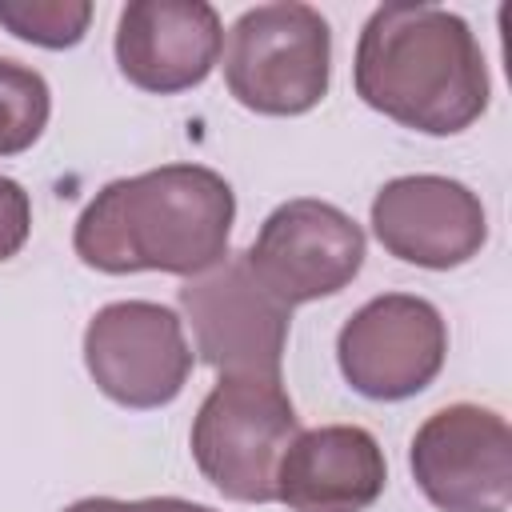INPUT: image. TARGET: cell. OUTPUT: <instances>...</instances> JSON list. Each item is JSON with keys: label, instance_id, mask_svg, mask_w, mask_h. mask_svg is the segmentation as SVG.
Returning a JSON list of instances; mask_svg holds the SVG:
<instances>
[{"label": "cell", "instance_id": "6da1fadb", "mask_svg": "<svg viewBox=\"0 0 512 512\" xmlns=\"http://www.w3.org/2000/svg\"><path fill=\"white\" fill-rule=\"evenodd\" d=\"M232 184L204 164H160L104 184L80 212L72 248L108 276H200L228 256Z\"/></svg>", "mask_w": 512, "mask_h": 512}, {"label": "cell", "instance_id": "7a4b0ae2", "mask_svg": "<svg viewBox=\"0 0 512 512\" xmlns=\"http://www.w3.org/2000/svg\"><path fill=\"white\" fill-rule=\"evenodd\" d=\"M356 96L424 136H456L488 112L492 80L476 32L440 4H380L352 56Z\"/></svg>", "mask_w": 512, "mask_h": 512}, {"label": "cell", "instance_id": "3957f363", "mask_svg": "<svg viewBox=\"0 0 512 512\" xmlns=\"http://www.w3.org/2000/svg\"><path fill=\"white\" fill-rule=\"evenodd\" d=\"M332 28L312 4L276 0L236 16L224 44V84L256 116H304L328 96Z\"/></svg>", "mask_w": 512, "mask_h": 512}, {"label": "cell", "instance_id": "277c9868", "mask_svg": "<svg viewBox=\"0 0 512 512\" xmlns=\"http://www.w3.org/2000/svg\"><path fill=\"white\" fill-rule=\"evenodd\" d=\"M300 432L280 376H220L192 420V460L228 500L272 504L276 464Z\"/></svg>", "mask_w": 512, "mask_h": 512}, {"label": "cell", "instance_id": "5b68a950", "mask_svg": "<svg viewBox=\"0 0 512 512\" xmlns=\"http://www.w3.org/2000/svg\"><path fill=\"white\" fill-rule=\"evenodd\" d=\"M192 356L220 376H280L292 308H284L248 268L244 252H228L180 288Z\"/></svg>", "mask_w": 512, "mask_h": 512}, {"label": "cell", "instance_id": "8992f818", "mask_svg": "<svg viewBox=\"0 0 512 512\" xmlns=\"http://www.w3.org/2000/svg\"><path fill=\"white\" fill-rule=\"evenodd\" d=\"M448 324L440 308L412 292H384L360 304L340 336L336 364L352 392L364 400L396 404L420 396L444 368Z\"/></svg>", "mask_w": 512, "mask_h": 512}, {"label": "cell", "instance_id": "52a82bcc", "mask_svg": "<svg viewBox=\"0 0 512 512\" xmlns=\"http://www.w3.org/2000/svg\"><path fill=\"white\" fill-rule=\"evenodd\" d=\"M184 320L156 300H112L84 328V368L120 408L148 412L172 404L192 376Z\"/></svg>", "mask_w": 512, "mask_h": 512}, {"label": "cell", "instance_id": "ba28073f", "mask_svg": "<svg viewBox=\"0 0 512 512\" xmlns=\"http://www.w3.org/2000/svg\"><path fill=\"white\" fill-rule=\"evenodd\" d=\"M408 468L440 512H508L512 428L488 404H444L416 428Z\"/></svg>", "mask_w": 512, "mask_h": 512}, {"label": "cell", "instance_id": "9c48e42d", "mask_svg": "<svg viewBox=\"0 0 512 512\" xmlns=\"http://www.w3.org/2000/svg\"><path fill=\"white\" fill-rule=\"evenodd\" d=\"M244 256L256 280L284 308H296L344 292L364 268L368 240L344 208L316 196H296L264 216Z\"/></svg>", "mask_w": 512, "mask_h": 512}, {"label": "cell", "instance_id": "30bf717a", "mask_svg": "<svg viewBox=\"0 0 512 512\" xmlns=\"http://www.w3.org/2000/svg\"><path fill=\"white\" fill-rule=\"evenodd\" d=\"M372 232L388 256L448 272L480 256L488 244V212L480 196L452 176H396L372 196Z\"/></svg>", "mask_w": 512, "mask_h": 512}, {"label": "cell", "instance_id": "8fae6325", "mask_svg": "<svg viewBox=\"0 0 512 512\" xmlns=\"http://www.w3.org/2000/svg\"><path fill=\"white\" fill-rule=\"evenodd\" d=\"M116 68L152 96H176L212 76L224 52L220 12L204 0H128L116 20Z\"/></svg>", "mask_w": 512, "mask_h": 512}, {"label": "cell", "instance_id": "7c38bea8", "mask_svg": "<svg viewBox=\"0 0 512 512\" xmlns=\"http://www.w3.org/2000/svg\"><path fill=\"white\" fill-rule=\"evenodd\" d=\"M384 484V448L360 424L296 432L276 464V500L292 512H364L380 500Z\"/></svg>", "mask_w": 512, "mask_h": 512}, {"label": "cell", "instance_id": "4fadbf2b", "mask_svg": "<svg viewBox=\"0 0 512 512\" xmlns=\"http://www.w3.org/2000/svg\"><path fill=\"white\" fill-rule=\"evenodd\" d=\"M52 116V88L48 80L20 64L0 56V156H20L28 152Z\"/></svg>", "mask_w": 512, "mask_h": 512}, {"label": "cell", "instance_id": "5bb4252c", "mask_svg": "<svg viewBox=\"0 0 512 512\" xmlns=\"http://www.w3.org/2000/svg\"><path fill=\"white\" fill-rule=\"evenodd\" d=\"M88 24V0H0V28L36 48H76Z\"/></svg>", "mask_w": 512, "mask_h": 512}, {"label": "cell", "instance_id": "9a60e30c", "mask_svg": "<svg viewBox=\"0 0 512 512\" xmlns=\"http://www.w3.org/2000/svg\"><path fill=\"white\" fill-rule=\"evenodd\" d=\"M28 232H32V200L24 184L0 176V264L28 244Z\"/></svg>", "mask_w": 512, "mask_h": 512}, {"label": "cell", "instance_id": "2e32d148", "mask_svg": "<svg viewBox=\"0 0 512 512\" xmlns=\"http://www.w3.org/2000/svg\"><path fill=\"white\" fill-rule=\"evenodd\" d=\"M64 512H148L144 500H116V496H84Z\"/></svg>", "mask_w": 512, "mask_h": 512}, {"label": "cell", "instance_id": "e0dca14e", "mask_svg": "<svg viewBox=\"0 0 512 512\" xmlns=\"http://www.w3.org/2000/svg\"><path fill=\"white\" fill-rule=\"evenodd\" d=\"M148 512H216L208 504H192V500H180V496H144Z\"/></svg>", "mask_w": 512, "mask_h": 512}]
</instances>
